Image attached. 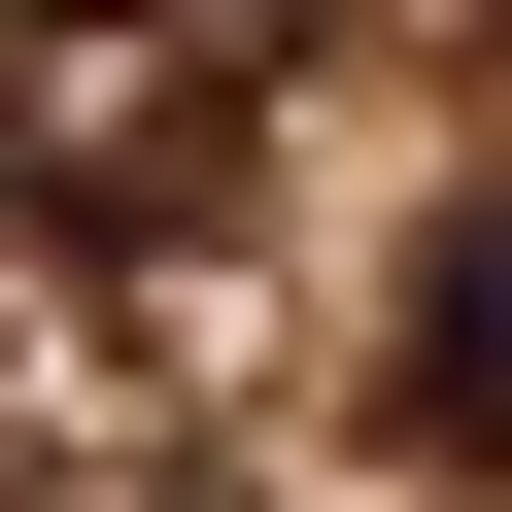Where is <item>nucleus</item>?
Wrapping results in <instances>:
<instances>
[{"label": "nucleus", "instance_id": "obj_2", "mask_svg": "<svg viewBox=\"0 0 512 512\" xmlns=\"http://www.w3.org/2000/svg\"><path fill=\"white\" fill-rule=\"evenodd\" d=\"M376 444H410V478H512V205L410 239V308H376Z\"/></svg>", "mask_w": 512, "mask_h": 512}, {"label": "nucleus", "instance_id": "obj_3", "mask_svg": "<svg viewBox=\"0 0 512 512\" xmlns=\"http://www.w3.org/2000/svg\"><path fill=\"white\" fill-rule=\"evenodd\" d=\"M69 512H205V478H69Z\"/></svg>", "mask_w": 512, "mask_h": 512}, {"label": "nucleus", "instance_id": "obj_1", "mask_svg": "<svg viewBox=\"0 0 512 512\" xmlns=\"http://www.w3.org/2000/svg\"><path fill=\"white\" fill-rule=\"evenodd\" d=\"M239 103H274V0H69V35L0 69V205L35 239H205Z\"/></svg>", "mask_w": 512, "mask_h": 512}]
</instances>
